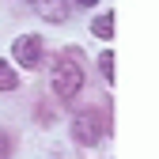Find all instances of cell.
Masks as SVG:
<instances>
[{
    "label": "cell",
    "instance_id": "1",
    "mask_svg": "<svg viewBox=\"0 0 159 159\" xmlns=\"http://www.w3.org/2000/svg\"><path fill=\"white\" fill-rule=\"evenodd\" d=\"M80 87H84V65L76 61V53H65V57H57L53 61V91L65 98H76Z\"/></svg>",
    "mask_w": 159,
    "mask_h": 159
},
{
    "label": "cell",
    "instance_id": "2",
    "mask_svg": "<svg viewBox=\"0 0 159 159\" xmlns=\"http://www.w3.org/2000/svg\"><path fill=\"white\" fill-rule=\"evenodd\" d=\"M72 133H76V140L80 144H87V148H95L98 140H102V133H106V117H98V114H91V110H84L72 121Z\"/></svg>",
    "mask_w": 159,
    "mask_h": 159
},
{
    "label": "cell",
    "instance_id": "3",
    "mask_svg": "<svg viewBox=\"0 0 159 159\" xmlns=\"http://www.w3.org/2000/svg\"><path fill=\"white\" fill-rule=\"evenodd\" d=\"M11 57L23 68H38V65H42V38H38V34H19L11 42Z\"/></svg>",
    "mask_w": 159,
    "mask_h": 159
},
{
    "label": "cell",
    "instance_id": "4",
    "mask_svg": "<svg viewBox=\"0 0 159 159\" xmlns=\"http://www.w3.org/2000/svg\"><path fill=\"white\" fill-rule=\"evenodd\" d=\"M27 4L46 19V23H65L68 19V4L65 0H27Z\"/></svg>",
    "mask_w": 159,
    "mask_h": 159
},
{
    "label": "cell",
    "instance_id": "5",
    "mask_svg": "<svg viewBox=\"0 0 159 159\" xmlns=\"http://www.w3.org/2000/svg\"><path fill=\"white\" fill-rule=\"evenodd\" d=\"M91 30L98 34V38H114V15L106 11V15H98L95 23H91Z\"/></svg>",
    "mask_w": 159,
    "mask_h": 159
},
{
    "label": "cell",
    "instance_id": "6",
    "mask_svg": "<svg viewBox=\"0 0 159 159\" xmlns=\"http://www.w3.org/2000/svg\"><path fill=\"white\" fill-rule=\"evenodd\" d=\"M15 87H19V80H15L11 65H8V61H0V91H15Z\"/></svg>",
    "mask_w": 159,
    "mask_h": 159
},
{
    "label": "cell",
    "instance_id": "7",
    "mask_svg": "<svg viewBox=\"0 0 159 159\" xmlns=\"http://www.w3.org/2000/svg\"><path fill=\"white\" fill-rule=\"evenodd\" d=\"M98 68L106 80H114V53H98Z\"/></svg>",
    "mask_w": 159,
    "mask_h": 159
},
{
    "label": "cell",
    "instance_id": "8",
    "mask_svg": "<svg viewBox=\"0 0 159 159\" xmlns=\"http://www.w3.org/2000/svg\"><path fill=\"white\" fill-rule=\"evenodd\" d=\"M8 155H11V136L0 133V159H8Z\"/></svg>",
    "mask_w": 159,
    "mask_h": 159
},
{
    "label": "cell",
    "instance_id": "9",
    "mask_svg": "<svg viewBox=\"0 0 159 159\" xmlns=\"http://www.w3.org/2000/svg\"><path fill=\"white\" fill-rule=\"evenodd\" d=\"M76 4H84V8H91V4H98V0H76Z\"/></svg>",
    "mask_w": 159,
    "mask_h": 159
}]
</instances>
